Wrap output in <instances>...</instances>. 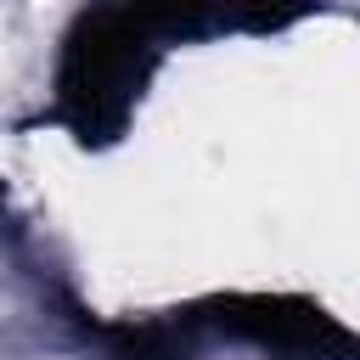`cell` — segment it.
Wrapping results in <instances>:
<instances>
[]
</instances>
